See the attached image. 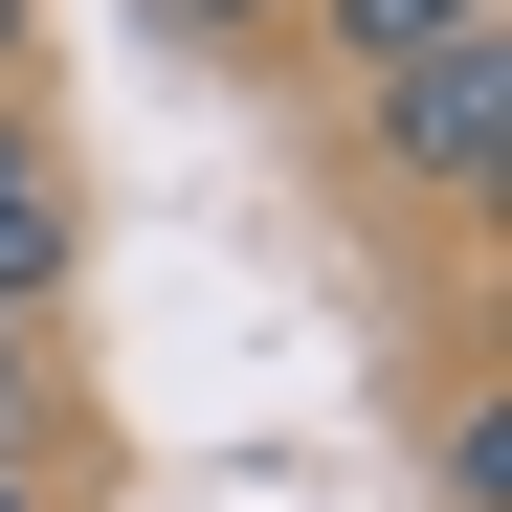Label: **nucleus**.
<instances>
[{
    "mask_svg": "<svg viewBox=\"0 0 512 512\" xmlns=\"http://www.w3.org/2000/svg\"><path fill=\"white\" fill-rule=\"evenodd\" d=\"M357 179H401V201H490V179H512V45H490V23L357 67Z\"/></svg>",
    "mask_w": 512,
    "mask_h": 512,
    "instance_id": "1",
    "label": "nucleus"
},
{
    "mask_svg": "<svg viewBox=\"0 0 512 512\" xmlns=\"http://www.w3.org/2000/svg\"><path fill=\"white\" fill-rule=\"evenodd\" d=\"M0 290H23V312L67 290V156H45V112H23V90H0Z\"/></svg>",
    "mask_w": 512,
    "mask_h": 512,
    "instance_id": "2",
    "label": "nucleus"
},
{
    "mask_svg": "<svg viewBox=\"0 0 512 512\" xmlns=\"http://www.w3.org/2000/svg\"><path fill=\"white\" fill-rule=\"evenodd\" d=\"M290 23H312L334 67H401V45H446V23H490V0H290Z\"/></svg>",
    "mask_w": 512,
    "mask_h": 512,
    "instance_id": "3",
    "label": "nucleus"
},
{
    "mask_svg": "<svg viewBox=\"0 0 512 512\" xmlns=\"http://www.w3.org/2000/svg\"><path fill=\"white\" fill-rule=\"evenodd\" d=\"M290 0H156V45H268Z\"/></svg>",
    "mask_w": 512,
    "mask_h": 512,
    "instance_id": "4",
    "label": "nucleus"
},
{
    "mask_svg": "<svg viewBox=\"0 0 512 512\" xmlns=\"http://www.w3.org/2000/svg\"><path fill=\"white\" fill-rule=\"evenodd\" d=\"M23 401H45V334H23V290H0V446H23Z\"/></svg>",
    "mask_w": 512,
    "mask_h": 512,
    "instance_id": "5",
    "label": "nucleus"
},
{
    "mask_svg": "<svg viewBox=\"0 0 512 512\" xmlns=\"http://www.w3.org/2000/svg\"><path fill=\"white\" fill-rule=\"evenodd\" d=\"M23 45H45V0H0V90H23Z\"/></svg>",
    "mask_w": 512,
    "mask_h": 512,
    "instance_id": "6",
    "label": "nucleus"
},
{
    "mask_svg": "<svg viewBox=\"0 0 512 512\" xmlns=\"http://www.w3.org/2000/svg\"><path fill=\"white\" fill-rule=\"evenodd\" d=\"M0 512H45V468H23V446H0Z\"/></svg>",
    "mask_w": 512,
    "mask_h": 512,
    "instance_id": "7",
    "label": "nucleus"
}]
</instances>
